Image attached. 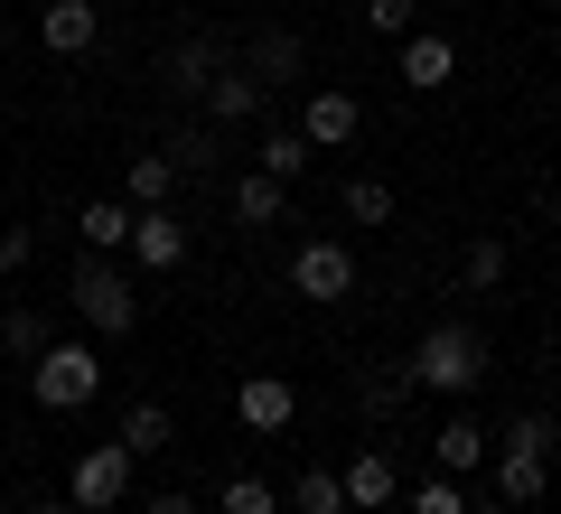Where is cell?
I'll list each match as a JSON object with an SVG mask.
<instances>
[{
  "label": "cell",
  "instance_id": "52a82bcc",
  "mask_svg": "<svg viewBox=\"0 0 561 514\" xmlns=\"http://www.w3.org/2000/svg\"><path fill=\"white\" fill-rule=\"evenodd\" d=\"M234 421H243V431H262V439L290 431V421H300V384H290V375H243L234 384Z\"/></svg>",
  "mask_w": 561,
  "mask_h": 514
},
{
  "label": "cell",
  "instance_id": "4fadbf2b",
  "mask_svg": "<svg viewBox=\"0 0 561 514\" xmlns=\"http://www.w3.org/2000/svg\"><path fill=\"white\" fill-rule=\"evenodd\" d=\"M216 66H225V47H216V38H187V47H169V57H160V76H169V94H179V103H197Z\"/></svg>",
  "mask_w": 561,
  "mask_h": 514
},
{
  "label": "cell",
  "instance_id": "ba28073f",
  "mask_svg": "<svg viewBox=\"0 0 561 514\" xmlns=\"http://www.w3.org/2000/svg\"><path fill=\"white\" fill-rule=\"evenodd\" d=\"M66 495H76V505H103V514H113L122 495H131V449H122V439L84 449V458H76V477H66Z\"/></svg>",
  "mask_w": 561,
  "mask_h": 514
},
{
  "label": "cell",
  "instance_id": "7a4b0ae2",
  "mask_svg": "<svg viewBox=\"0 0 561 514\" xmlns=\"http://www.w3.org/2000/svg\"><path fill=\"white\" fill-rule=\"evenodd\" d=\"M66 299H76V318L94 336H131L140 328V290H131V272H122L113 253H84L76 281H66Z\"/></svg>",
  "mask_w": 561,
  "mask_h": 514
},
{
  "label": "cell",
  "instance_id": "44dd1931",
  "mask_svg": "<svg viewBox=\"0 0 561 514\" xmlns=\"http://www.w3.org/2000/svg\"><path fill=\"white\" fill-rule=\"evenodd\" d=\"M290 514H346V477L337 468H300L290 477Z\"/></svg>",
  "mask_w": 561,
  "mask_h": 514
},
{
  "label": "cell",
  "instance_id": "d6986e66",
  "mask_svg": "<svg viewBox=\"0 0 561 514\" xmlns=\"http://www.w3.org/2000/svg\"><path fill=\"white\" fill-rule=\"evenodd\" d=\"M478 458H486V431H478V421H440V431H431V468L468 477Z\"/></svg>",
  "mask_w": 561,
  "mask_h": 514
},
{
  "label": "cell",
  "instance_id": "1f68e13d",
  "mask_svg": "<svg viewBox=\"0 0 561 514\" xmlns=\"http://www.w3.org/2000/svg\"><path fill=\"white\" fill-rule=\"evenodd\" d=\"M28 253H38V235L28 225H0V272H28Z\"/></svg>",
  "mask_w": 561,
  "mask_h": 514
},
{
  "label": "cell",
  "instance_id": "277c9868",
  "mask_svg": "<svg viewBox=\"0 0 561 514\" xmlns=\"http://www.w3.org/2000/svg\"><path fill=\"white\" fill-rule=\"evenodd\" d=\"M290 290H300V299H356V243L309 235L300 253H290Z\"/></svg>",
  "mask_w": 561,
  "mask_h": 514
},
{
  "label": "cell",
  "instance_id": "603a6c76",
  "mask_svg": "<svg viewBox=\"0 0 561 514\" xmlns=\"http://www.w3.org/2000/svg\"><path fill=\"white\" fill-rule=\"evenodd\" d=\"M253 159H262V169H272L280 187H290V179H300V169H309V159H319V150H309V132H262V150H253Z\"/></svg>",
  "mask_w": 561,
  "mask_h": 514
},
{
  "label": "cell",
  "instance_id": "484cf974",
  "mask_svg": "<svg viewBox=\"0 0 561 514\" xmlns=\"http://www.w3.org/2000/svg\"><path fill=\"white\" fill-rule=\"evenodd\" d=\"M346 225H393V187H383V179H346Z\"/></svg>",
  "mask_w": 561,
  "mask_h": 514
},
{
  "label": "cell",
  "instance_id": "4316f807",
  "mask_svg": "<svg viewBox=\"0 0 561 514\" xmlns=\"http://www.w3.org/2000/svg\"><path fill=\"white\" fill-rule=\"evenodd\" d=\"M216 514H280V495H272V477H225Z\"/></svg>",
  "mask_w": 561,
  "mask_h": 514
},
{
  "label": "cell",
  "instance_id": "d590c367",
  "mask_svg": "<svg viewBox=\"0 0 561 514\" xmlns=\"http://www.w3.org/2000/svg\"><path fill=\"white\" fill-rule=\"evenodd\" d=\"M76 514H103V505H76Z\"/></svg>",
  "mask_w": 561,
  "mask_h": 514
},
{
  "label": "cell",
  "instance_id": "7402d4cb",
  "mask_svg": "<svg viewBox=\"0 0 561 514\" xmlns=\"http://www.w3.org/2000/svg\"><path fill=\"white\" fill-rule=\"evenodd\" d=\"M0 356H28V365L47 356V318L28 309V299H20V309H0Z\"/></svg>",
  "mask_w": 561,
  "mask_h": 514
},
{
  "label": "cell",
  "instance_id": "ac0fdd59",
  "mask_svg": "<svg viewBox=\"0 0 561 514\" xmlns=\"http://www.w3.org/2000/svg\"><path fill=\"white\" fill-rule=\"evenodd\" d=\"M412 393H421V384H412V365H365V384H356V402H365L375 421H393Z\"/></svg>",
  "mask_w": 561,
  "mask_h": 514
},
{
  "label": "cell",
  "instance_id": "ffe728a7",
  "mask_svg": "<svg viewBox=\"0 0 561 514\" xmlns=\"http://www.w3.org/2000/svg\"><path fill=\"white\" fill-rule=\"evenodd\" d=\"M113 439H122V449H131V458H160V449H169V402H131Z\"/></svg>",
  "mask_w": 561,
  "mask_h": 514
},
{
  "label": "cell",
  "instance_id": "2e32d148",
  "mask_svg": "<svg viewBox=\"0 0 561 514\" xmlns=\"http://www.w3.org/2000/svg\"><path fill=\"white\" fill-rule=\"evenodd\" d=\"M179 197V159L169 150H131V216L140 206H169Z\"/></svg>",
  "mask_w": 561,
  "mask_h": 514
},
{
  "label": "cell",
  "instance_id": "5bb4252c",
  "mask_svg": "<svg viewBox=\"0 0 561 514\" xmlns=\"http://www.w3.org/2000/svg\"><path fill=\"white\" fill-rule=\"evenodd\" d=\"M76 235H84V253H131V197H94L76 216Z\"/></svg>",
  "mask_w": 561,
  "mask_h": 514
},
{
  "label": "cell",
  "instance_id": "836d02e7",
  "mask_svg": "<svg viewBox=\"0 0 561 514\" xmlns=\"http://www.w3.org/2000/svg\"><path fill=\"white\" fill-rule=\"evenodd\" d=\"M28 514H76V495H66V505H57V495H47V505H28Z\"/></svg>",
  "mask_w": 561,
  "mask_h": 514
},
{
  "label": "cell",
  "instance_id": "8d00e7d4",
  "mask_svg": "<svg viewBox=\"0 0 561 514\" xmlns=\"http://www.w3.org/2000/svg\"><path fill=\"white\" fill-rule=\"evenodd\" d=\"M0 365H10V356H0Z\"/></svg>",
  "mask_w": 561,
  "mask_h": 514
},
{
  "label": "cell",
  "instance_id": "4dcf8cb0",
  "mask_svg": "<svg viewBox=\"0 0 561 514\" xmlns=\"http://www.w3.org/2000/svg\"><path fill=\"white\" fill-rule=\"evenodd\" d=\"M365 28H383V38H412V0H365Z\"/></svg>",
  "mask_w": 561,
  "mask_h": 514
},
{
  "label": "cell",
  "instance_id": "f546056e",
  "mask_svg": "<svg viewBox=\"0 0 561 514\" xmlns=\"http://www.w3.org/2000/svg\"><path fill=\"white\" fill-rule=\"evenodd\" d=\"M160 150H169V159H179V179H197L206 159H216V150H206V132H169V140H160Z\"/></svg>",
  "mask_w": 561,
  "mask_h": 514
},
{
  "label": "cell",
  "instance_id": "83f0119b",
  "mask_svg": "<svg viewBox=\"0 0 561 514\" xmlns=\"http://www.w3.org/2000/svg\"><path fill=\"white\" fill-rule=\"evenodd\" d=\"M459 281H468V290H496V281H505V243H496V235H478V243L459 253Z\"/></svg>",
  "mask_w": 561,
  "mask_h": 514
},
{
  "label": "cell",
  "instance_id": "9a60e30c",
  "mask_svg": "<svg viewBox=\"0 0 561 514\" xmlns=\"http://www.w3.org/2000/svg\"><path fill=\"white\" fill-rule=\"evenodd\" d=\"M542 487H552V458L496 449V495H505V505H542Z\"/></svg>",
  "mask_w": 561,
  "mask_h": 514
},
{
  "label": "cell",
  "instance_id": "f1b7e54d",
  "mask_svg": "<svg viewBox=\"0 0 561 514\" xmlns=\"http://www.w3.org/2000/svg\"><path fill=\"white\" fill-rule=\"evenodd\" d=\"M496 449H524V458H552V412H515L505 421V439Z\"/></svg>",
  "mask_w": 561,
  "mask_h": 514
},
{
  "label": "cell",
  "instance_id": "9c48e42d",
  "mask_svg": "<svg viewBox=\"0 0 561 514\" xmlns=\"http://www.w3.org/2000/svg\"><path fill=\"white\" fill-rule=\"evenodd\" d=\"M300 132H309V150H346V140L365 132V103L346 94V84H319V94H309V113H300Z\"/></svg>",
  "mask_w": 561,
  "mask_h": 514
},
{
  "label": "cell",
  "instance_id": "6da1fadb",
  "mask_svg": "<svg viewBox=\"0 0 561 514\" xmlns=\"http://www.w3.org/2000/svg\"><path fill=\"white\" fill-rule=\"evenodd\" d=\"M412 384H421V393H478V384H486V336L468 328V318L421 328V346H412Z\"/></svg>",
  "mask_w": 561,
  "mask_h": 514
},
{
  "label": "cell",
  "instance_id": "d4e9b609",
  "mask_svg": "<svg viewBox=\"0 0 561 514\" xmlns=\"http://www.w3.org/2000/svg\"><path fill=\"white\" fill-rule=\"evenodd\" d=\"M402 514H468V495H459V477H449V468H431L412 495H402Z\"/></svg>",
  "mask_w": 561,
  "mask_h": 514
},
{
  "label": "cell",
  "instance_id": "3957f363",
  "mask_svg": "<svg viewBox=\"0 0 561 514\" xmlns=\"http://www.w3.org/2000/svg\"><path fill=\"white\" fill-rule=\"evenodd\" d=\"M28 393H38V412H84V402L103 393V356L94 346H47V356L28 365Z\"/></svg>",
  "mask_w": 561,
  "mask_h": 514
},
{
  "label": "cell",
  "instance_id": "30bf717a",
  "mask_svg": "<svg viewBox=\"0 0 561 514\" xmlns=\"http://www.w3.org/2000/svg\"><path fill=\"white\" fill-rule=\"evenodd\" d=\"M393 76L412 84V94H440V84L459 76V47H449L440 28H412V38H402V57H393Z\"/></svg>",
  "mask_w": 561,
  "mask_h": 514
},
{
  "label": "cell",
  "instance_id": "e0dca14e",
  "mask_svg": "<svg viewBox=\"0 0 561 514\" xmlns=\"http://www.w3.org/2000/svg\"><path fill=\"white\" fill-rule=\"evenodd\" d=\"M243 66H253L262 84H290V76H300V66H309V47L290 38V28H262V38H253V57H243Z\"/></svg>",
  "mask_w": 561,
  "mask_h": 514
},
{
  "label": "cell",
  "instance_id": "d6a6232c",
  "mask_svg": "<svg viewBox=\"0 0 561 514\" xmlns=\"http://www.w3.org/2000/svg\"><path fill=\"white\" fill-rule=\"evenodd\" d=\"M140 514H197V495H187V487H169V495H150Z\"/></svg>",
  "mask_w": 561,
  "mask_h": 514
},
{
  "label": "cell",
  "instance_id": "e575fe53",
  "mask_svg": "<svg viewBox=\"0 0 561 514\" xmlns=\"http://www.w3.org/2000/svg\"><path fill=\"white\" fill-rule=\"evenodd\" d=\"M356 514H402V505H356Z\"/></svg>",
  "mask_w": 561,
  "mask_h": 514
},
{
  "label": "cell",
  "instance_id": "5b68a950",
  "mask_svg": "<svg viewBox=\"0 0 561 514\" xmlns=\"http://www.w3.org/2000/svg\"><path fill=\"white\" fill-rule=\"evenodd\" d=\"M206 132H243V122H262V103H272V84H262L253 76V66H243V57H225L216 66V76H206Z\"/></svg>",
  "mask_w": 561,
  "mask_h": 514
},
{
  "label": "cell",
  "instance_id": "7c38bea8",
  "mask_svg": "<svg viewBox=\"0 0 561 514\" xmlns=\"http://www.w3.org/2000/svg\"><path fill=\"white\" fill-rule=\"evenodd\" d=\"M337 477H346V514H356V505H402V477H393L383 449H356Z\"/></svg>",
  "mask_w": 561,
  "mask_h": 514
},
{
  "label": "cell",
  "instance_id": "8992f818",
  "mask_svg": "<svg viewBox=\"0 0 561 514\" xmlns=\"http://www.w3.org/2000/svg\"><path fill=\"white\" fill-rule=\"evenodd\" d=\"M38 47L47 57H94L103 47V0H47L38 10Z\"/></svg>",
  "mask_w": 561,
  "mask_h": 514
},
{
  "label": "cell",
  "instance_id": "8fae6325",
  "mask_svg": "<svg viewBox=\"0 0 561 514\" xmlns=\"http://www.w3.org/2000/svg\"><path fill=\"white\" fill-rule=\"evenodd\" d=\"M131 262H140V272H179V262H187V225L169 216V206H140V216H131Z\"/></svg>",
  "mask_w": 561,
  "mask_h": 514
},
{
  "label": "cell",
  "instance_id": "cb8c5ba5",
  "mask_svg": "<svg viewBox=\"0 0 561 514\" xmlns=\"http://www.w3.org/2000/svg\"><path fill=\"white\" fill-rule=\"evenodd\" d=\"M234 225H280V179L272 169H253V179L234 187Z\"/></svg>",
  "mask_w": 561,
  "mask_h": 514
}]
</instances>
